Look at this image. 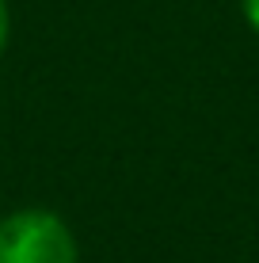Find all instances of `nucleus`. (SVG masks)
Wrapping results in <instances>:
<instances>
[{"label":"nucleus","mask_w":259,"mask_h":263,"mask_svg":"<svg viewBox=\"0 0 259 263\" xmlns=\"http://www.w3.org/2000/svg\"><path fill=\"white\" fill-rule=\"evenodd\" d=\"M240 15H244V23L259 34V0H240Z\"/></svg>","instance_id":"obj_3"},{"label":"nucleus","mask_w":259,"mask_h":263,"mask_svg":"<svg viewBox=\"0 0 259 263\" xmlns=\"http://www.w3.org/2000/svg\"><path fill=\"white\" fill-rule=\"evenodd\" d=\"M8 39H12V12H8V0H0V58L8 50Z\"/></svg>","instance_id":"obj_2"},{"label":"nucleus","mask_w":259,"mask_h":263,"mask_svg":"<svg viewBox=\"0 0 259 263\" xmlns=\"http://www.w3.org/2000/svg\"><path fill=\"white\" fill-rule=\"evenodd\" d=\"M0 263H80V244L57 210L19 206L0 217Z\"/></svg>","instance_id":"obj_1"}]
</instances>
